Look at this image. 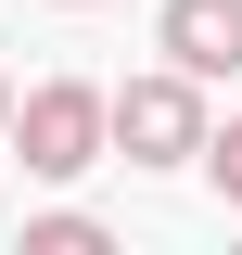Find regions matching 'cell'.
<instances>
[{"label":"cell","instance_id":"obj_1","mask_svg":"<svg viewBox=\"0 0 242 255\" xmlns=\"http://www.w3.org/2000/svg\"><path fill=\"white\" fill-rule=\"evenodd\" d=\"M102 140H115L127 166H191L204 153V77H127V90H102Z\"/></svg>","mask_w":242,"mask_h":255},{"label":"cell","instance_id":"obj_2","mask_svg":"<svg viewBox=\"0 0 242 255\" xmlns=\"http://www.w3.org/2000/svg\"><path fill=\"white\" fill-rule=\"evenodd\" d=\"M0 140L26 153V179H77V166H102V90H90V77H51V90L13 102Z\"/></svg>","mask_w":242,"mask_h":255},{"label":"cell","instance_id":"obj_3","mask_svg":"<svg viewBox=\"0 0 242 255\" xmlns=\"http://www.w3.org/2000/svg\"><path fill=\"white\" fill-rule=\"evenodd\" d=\"M166 64L179 77H242V0H166Z\"/></svg>","mask_w":242,"mask_h":255},{"label":"cell","instance_id":"obj_4","mask_svg":"<svg viewBox=\"0 0 242 255\" xmlns=\"http://www.w3.org/2000/svg\"><path fill=\"white\" fill-rule=\"evenodd\" d=\"M26 255H102V217H77V204L64 217H26Z\"/></svg>","mask_w":242,"mask_h":255},{"label":"cell","instance_id":"obj_5","mask_svg":"<svg viewBox=\"0 0 242 255\" xmlns=\"http://www.w3.org/2000/svg\"><path fill=\"white\" fill-rule=\"evenodd\" d=\"M204 179H217V191L242 204V115H230V128H204Z\"/></svg>","mask_w":242,"mask_h":255},{"label":"cell","instance_id":"obj_6","mask_svg":"<svg viewBox=\"0 0 242 255\" xmlns=\"http://www.w3.org/2000/svg\"><path fill=\"white\" fill-rule=\"evenodd\" d=\"M0 128H13V90H0Z\"/></svg>","mask_w":242,"mask_h":255}]
</instances>
